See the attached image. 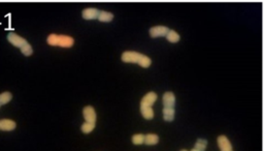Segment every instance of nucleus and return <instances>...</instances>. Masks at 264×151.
I'll list each match as a JSON object with an SVG mask.
<instances>
[{"mask_svg": "<svg viewBox=\"0 0 264 151\" xmlns=\"http://www.w3.org/2000/svg\"><path fill=\"white\" fill-rule=\"evenodd\" d=\"M121 60L125 63H136L143 68H148L152 64V60L149 56L138 52H133V51L124 52L121 56Z\"/></svg>", "mask_w": 264, "mask_h": 151, "instance_id": "1", "label": "nucleus"}, {"mask_svg": "<svg viewBox=\"0 0 264 151\" xmlns=\"http://www.w3.org/2000/svg\"><path fill=\"white\" fill-rule=\"evenodd\" d=\"M47 43L52 47L71 48L75 45V38L69 35L50 34L47 38Z\"/></svg>", "mask_w": 264, "mask_h": 151, "instance_id": "2", "label": "nucleus"}, {"mask_svg": "<svg viewBox=\"0 0 264 151\" xmlns=\"http://www.w3.org/2000/svg\"><path fill=\"white\" fill-rule=\"evenodd\" d=\"M157 98H158V95L157 93L151 91V92H148L146 95L141 98V101H140V108H152L153 105L155 104Z\"/></svg>", "mask_w": 264, "mask_h": 151, "instance_id": "3", "label": "nucleus"}, {"mask_svg": "<svg viewBox=\"0 0 264 151\" xmlns=\"http://www.w3.org/2000/svg\"><path fill=\"white\" fill-rule=\"evenodd\" d=\"M7 40L14 47L20 48V49L28 43L24 37L20 36V35H18L17 33H14V32H9V33L7 34Z\"/></svg>", "mask_w": 264, "mask_h": 151, "instance_id": "4", "label": "nucleus"}, {"mask_svg": "<svg viewBox=\"0 0 264 151\" xmlns=\"http://www.w3.org/2000/svg\"><path fill=\"white\" fill-rule=\"evenodd\" d=\"M83 115L85 118V122H90V123H96L97 120V114L95 112V109L92 106H86L83 110Z\"/></svg>", "mask_w": 264, "mask_h": 151, "instance_id": "5", "label": "nucleus"}, {"mask_svg": "<svg viewBox=\"0 0 264 151\" xmlns=\"http://www.w3.org/2000/svg\"><path fill=\"white\" fill-rule=\"evenodd\" d=\"M217 143L221 151H233L232 145H231L229 139L226 136H224V134H221V136L218 137Z\"/></svg>", "mask_w": 264, "mask_h": 151, "instance_id": "6", "label": "nucleus"}, {"mask_svg": "<svg viewBox=\"0 0 264 151\" xmlns=\"http://www.w3.org/2000/svg\"><path fill=\"white\" fill-rule=\"evenodd\" d=\"M162 102L164 108H175V95L171 91H167L162 96Z\"/></svg>", "mask_w": 264, "mask_h": 151, "instance_id": "7", "label": "nucleus"}, {"mask_svg": "<svg viewBox=\"0 0 264 151\" xmlns=\"http://www.w3.org/2000/svg\"><path fill=\"white\" fill-rule=\"evenodd\" d=\"M168 31H169L168 27L166 26H154L150 29V35L153 38L162 37V36H166Z\"/></svg>", "mask_w": 264, "mask_h": 151, "instance_id": "8", "label": "nucleus"}, {"mask_svg": "<svg viewBox=\"0 0 264 151\" xmlns=\"http://www.w3.org/2000/svg\"><path fill=\"white\" fill-rule=\"evenodd\" d=\"M99 12L100 11L95 7H88V8L84 9L82 12V16L85 20H95V19L98 18Z\"/></svg>", "mask_w": 264, "mask_h": 151, "instance_id": "9", "label": "nucleus"}, {"mask_svg": "<svg viewBox=\"0 0 264 151\" xmlns=\"http://www.w3.org/2000/svg\"><path fill=\"white\" fill-rule=\"evenodd\" d=\"M17 127V124L14 120L11 119H2L0 120V130L4 131H11Z\"/></svg>", "mask_w": 264, "mask_h": 151, "instance_id": "10", "label": "nucleus"}, {"mask_svg": "<svg viewBox=\"0 0 264 151\" xmlns=\"http://www.w3.org/2000/svg\"><path fill=\"white\" fill-rule=\"evenodd\" d=\"M159 143V137L156 134H144V143L148 146H154Z\"/></svg>", "mask_w": 264, "mask_h": 151, "instance_id": "11", "label": "nucleus"}, {"mask_svg": "<svg viewBox=\"0 0 264 151\" xmlns=\"http://www.w3.org/2000/svg\"><path fill=\"white\" fill-rule=\"evenodd\" d=\"M97 20L102 22V23H108V22H112L114 20V14H112V12H109L100 11L99 12Z\"/></svg>", "mask_w": 264, "mask_h": 151, "instance_id": "12", "label": "nucleus"}, {"mask_svg": "<svg viewBox=\"0 0 264 151\" xmlns=\"http://www.w3.org/2000/svg\"><path fill=\"white\" fill-rule=\"evenodd\" d=\"M175 108H164L163 109V119L166 122H172L175 120Z\"/></svg>", "mask_w": 264, "mask_h": 151, "instance_id": "13", "label": "nucleus"}, {"mask_svg": "<svg viewBox=\"0 0 264 151\" xmlns=\"http://www.w3.org/2000/svg\"><path fill=\"white\" fill-rule=\"evenodd\" d=\"M166 38H167V40L170 41V43L175 44V43H179L180 41L181 36H180V34L176 31L169 29V31L167 32V34H166Z\"/></svg>", "mask_w": 264, "mask_h": 151, "instance_id": "14", "label": "nucleus"}, {"mask_svg": "<svg viewBox=\"0 0 264 151\" xmlns=\"http://www.w3.org/2000/svg\"><path fill=\"white\" fill-rule=\"evenodd\" d=\"M140 113L143 115V117L147 120H152L154 116H155V113H154V110L152 108H140Z\"/></svg>", "mask_w": 264, "mask_h": 151, "instance_id": "15", "label": "nucleus"}, {"mask_svg": "<svg viewBox=\"0 0 264 151\" xmlns=\"http://www.w3.org/2000/svg\"><path fill=\"white\" fill-rule=\"evenodd\" d=\"M11 98H12V95L11 92L5 91V92L0 93V106L8 104V102L11 101Z\"/></svg>", "mask_w": 264, "mask_h": 151, "instance_id": "16", "label": "nucleus"}, {"mask_svg": "<svg viewBox=\"0 0 264 151\" xmlns=\"http://www.w3.org/2000/svg\"><path fill=\"white\" fill-rule=\"evenodd\" d=\"M207 147V141L205 139H198L196 141L195 145H194V149L198 150V151H204Z\"/></svg>", "mask_w": 264, "mask_h": 151, "instance_id": "17", "label": "nucleus"}, {"mask_svg": "<svg viewBox=\"0 0 264 151\" xmlns=\"http://www.w3.org/2000/svg\"><path fill=\"white\" fill-rule=\"evenodd\" d=\"M96 126V123H90V122H85L83 123V125L80 126V130L83 131L84 134H90L94 130V128Z\"/></svg>", "mask_w": 264, "mask_h": 151, "instance_id": "18", "label": "nucleus"}, {"mask_svg": "<svg viewBox=\"0 0 264 151\" xmlns=\"http://www.w3.org/2000/svg\"><path fill=\"white\" fill-rule=\"evenodd\" d=\"M132 143L134 145H143L144 143V134H136L132 137Z\"/></svg>", "mask_w": 264, "mask_h": 151, "instance_id": "19", "label": "nucleus"}, {"mask_svg": "<svg viewBox=\"0 0 264 151\" xmlns=\"http://www.w3.org/2000/svg\"><path fill=\"white\" fill-rule=\"evenodd\" d=\"M21 52L25 56H31L32 54H33V49H32L31 45L27 43L25 46H23L21 48Z\"/></svg>", "mask_w": 264, "mask_h": 151, "instance_id": "20", "label": "nucleus"}, {"mask_svg": "<svg viewBox=\"0 0 264 151\" xmlns=\"http://www.w3.org/2000/svg\"><path fill=\"white\" fill-rule=\"evenodd\" d=\"M191 151H198V150H196V149H194V148H193V149H192Z\"/></svg>", "mask_w": 264, "mask_h": 151, "instance_id": "21", "label": "nucleus"}, {"mask_svg": "<svg viewBox=\"0 0 264 151\" xmlns=\"http://www.w3.org/2000/svg\"><path fill=\"white\" fill-rule=\"evenodd\" d=\"M181 151H187V150H185V149H183V150H181Z\"/></svg>", "mask_w": 264, "mask_h": 151, "instance_id": "22", "label": "nucleus"}]
</instances>
